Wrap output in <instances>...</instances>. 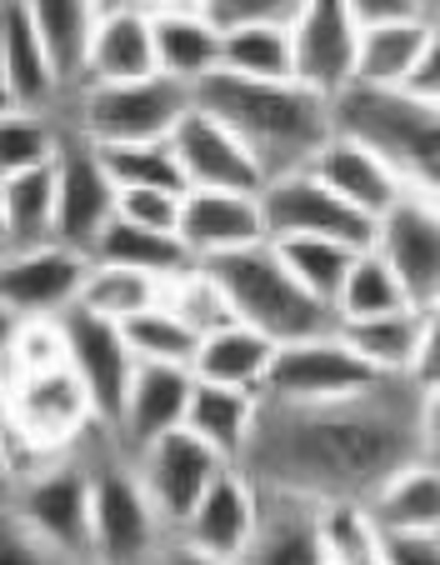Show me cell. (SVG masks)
I'll list each match as a JSON object with an SVG mask.
<instances>
[{
    "mask_svg": "<svg viewBox=\"0 0 440 565\" xmlns=\"http://www.w3.org/2000/svg\"><path fill=\"white\" fill-rule=\"evenodd\" d=\"M406 460H416V385L386 381L325 406L260 401L256 430L236 466L260 495L365 505Z\"/></svg>",
    "mask_w": 440,
    "mask_h": 565,
    "instance_id": "cell-1",
    "label": "cell"
},
{
    "mask_svg": "<svg viewBox=\"0 0 440 565\" xmlns=\"http://www.w3.org/2000/svg\"><path fill=\"white\" fill-rule=\"evenodd\" d=\"M191 100L201 110H211L221 126H230V136L256 156L266 181L305 171L321 156L325 140L335 136L331 100L296 86V81L270 86V81H240V75L215 71L205 81H195Z\"/></svg>",
    "mask_w": 440,
    "mask_h": 565,
    "instance_id": "cell-2",
    "label": "cell"
},
{
    "mask_svg": "<svg viewBox=\"0 0 440 565\" xmlns=\"http://www.w3.org/2000/svg\"><path fill=\"white\" fill-rule=\"evenodd\" d=\"M335 136L365 140L390 160V171L406 181L410 195H426L440 205V106L410 90L380 86H345L331 100Z\"/></svg>",
    "mask_w": 440,
    "mask_h": 565,
    "instance_id": "cell-3",
    "label": "cell"
},
{
    "mask_svg": "<svg viewBox=\"0 0 440 565\" xmlns=\"http://www.w3.org/2000/svg\"><path fill=\"white\" fill-rule=\"evenodd\" d=\"M201 266L221 280V290H226V300H230V316H236L240 326H256V331L270 335L276 345L331 335L335 326H341L325 300H315L305 286H296V276L280 266L270 241L230 250V256L201 260Z\"/></svg>",
    "mask_w": 440,
    "mask_h": 565,
    "instance_id": "cell-4",
    "label": "cell"
},
{
    "mask_svg": "<svg viewBox=\"0 0 440 565\" xmlns=\"http://www.w3.org/2000/svg\"><path fill=\"white\" fill-rule=\"evenodd\" d=\"M161 515L140 491L130 460H106L90 470V561L96 565H155Z\"/></svg>",
    "mask_w": 440,
    "mask_h": 565,
    "instance_id": "cell-5",
    "label": "cell"
},
{
    "mask_svg": "<svg viewBox=\"0 0 440 565\" xmlns=\"http://www.w3.org/2000/svg\"><path fill=\"white\" fill-rule=\"evenodd\" d=\"M90 426H96V411H90V395L81 391V381L71 375V365L41 371V375H11L6 401H0V430H6V440L45 450V456H61Z\"/></svg>",
    "mask_w": 440,
    "mask_h": 565,
    "instance_id": "cell-6",
    "label": "cell"
},
{
    "mask_svg": "<svg viewBox=\"0 0 440 565\" xmlns=\"http://www.w3.org/2000/svg\"><path fill=\"white\" fill-rule=\"evenodd\" d=\"M191 86L171 75L151 81H126V86H86L81 96V126L76 136L96 146H130V140H171L181 116L191 110Z\"/></svg>",
    "mask_w": 440,
    "mask_h": 565,
    "instance_id": "cell-7",
    "label": "cell"
},
{
    "mask_svg": "<svg viewBox=\"0 0 440 565\" xmlns=\"http://www.w3.org/2000/svg\"><path fill=\"white\" fill-rule=\"evenodd\" d=\"M386 385L341 335H311V341H290L276 351L260 385V401L276 406H325V401H351Z\"/></svg>",
    "mask_w": 440,
    "mask_h": 565,
    "instance_id": "cell-8",
    "label": "cell"
},
{
    "mask_svg": "<svg viewBox=\"0 0 440 565\" xmlns=\"http://www.w3.org/2000/svg\"><path fill=\"white\" fill-rule=\"evenodd\" d=\"M11 511L51 545L61 561L90 555V470L76 460H45L21 470Z\"/></svg>",
    "mask_w": 440,
    "mask_h": 565,
    "instance_id": "cell-9",
    "label": "cell"
},
{
    "mask_svg": "<svg viewBox=\"0 0 440 565\" xmlns=\"http://www.w3.org/2000/svg\"><path fill=\"white\" fill-rule=\"evenodd\" d=\"M61 331H65V365L81 381V391L90 395L96 426L116 430L120 411H126L130 375H136V355H130L126 335H120L116 320H100L81 306H71L61 316Z\"/></svg>",
    "mask_w": 440,
    "mask_h": 565,
    "instance_id": "cell-10",
    "label": "cell"
},
{
    "mask_svg": "<svg viewBox=\"0 0 440 565\" xmlns=\"http://www.w3.org/2000/svg\"><path fill=\"white\" fill-rule=\"evenodd\" d=\"M260 215H266V235H321V241H341L351 250L376 246V221L331 195L311 171H290L266 181L260 191Z\"/></svg>",
    "mask_w": 440,
    "mask_h": 565,
    "instance_id": "cell-11",
    "label": "cell"
},
{
    "mask_svg": "<svg viewBox=\"0 0 440 565\" xmlns=\"http://www.w3.org/2000/svg\"><path fill=\"white\" fill-rule=\"evenodd\" d=\"M130 466H136V476H140V491L151 495L161 525L175 535V525L201 505V495L211 491V480L226 470V460L181 426V430H165V436L151 440L146 450H136Z\"/></svg>",
    "mask_w": 440,
    "mask_h": 565,
    "instance_id": "cell-12",
    "label": "cell"
},
{
    "mask_svg": "<svg viewBox=\"0 0 440 565\" xmlns=\"http://www.w3.org/2000/svg\"><path fill=\"white\" fill-rule=\"evenodd\" d=\"M376 250L396 270L400 290L416 310L440 300V205L426 195H400L376 221Z\"/></svg>",
    "mask_w": 440,
    "mask_h": 565,
    "instance_id": "cell-13",
    "label": "cell"
},
{
    "mask_svg": "<svg viewBox=\"0 0 440 565\" xmlns=\"http://www.w3.org/2000/svg\"><path fill=\"white\" fill-rule=\"evenodd\" d=\"M116 181L86 136H61L55 150V246L90 250L106 221L116 215Z\"/></svg>",
    "mask_w": 440,
    "mask_h": 565,
    "instance_id": "cell-14",
    "label": "cell"
},
{
    "mask_svg": "<svg viewBox=\"0 0 440 565\" xmlns=\"http://www.w3.org/2000/svg\"><path fill=\"white\" fill-rule=\"evenodd\" d=\"M90 270L86 250L71 246H25L0 256V306L21 320L65 316L81 296V280Z\"/></svg>",
    "mask_w": 440,
    "mask_h": 565,
    "instance_id": "cell-15",
    "label": "cell"
},
{
    "mask_svg": "<svg viewBox=\"0 0 440 565\" xmlns=\"http://www.w3.org/2000/svg\"><path fill=\"white\" fill-rule=\"evenodd\" d=\"M286 31L296 55V86L335 100L355 81V41H361V25L351 21L345 0H305Z\"/></svg>",
    "mask_w": 440,
    "mask_h": 565,
    "instance_id": "cell-16",
    "label": "cell"
},
{
    "mask_svg": "<svg viewBox=\"0 0 440 565\" xmlns=\"http://www.w3.org/2000/svg\"><path fill=\"white\" fill-rule=\"evenodd\" d=\"M171 150L181 160L191 191H240V195L266 191V171L256 166V156L230 136V126H221L201 106L185 110L181 126L171 130Z\"/></svg>",
    "mask_w": 440,
    "mask_h": 565,
    "instance_id": "cell-17",
    "label": "cell"
},
{
    "mask_svg": "<svg viewBox=\"0 0 440 565\" xmlns=\"http://www.w3.org/2000/svg\"><path fill=\"white\" fill-rule=\"evenodd\" d=\"M256 521H260V491L250 486V476L240 466H226L211 480V491L201 495V505L175 525V541H185L191 551L211 555V561L240 565L250 535H256Z\"/></svg>",
    "mask_w": 440,
    "mask_h": 565,
    "instance_id": "cell-18",
    "label": "cell"
},
{
    "mask_svg": "<svg viewBox=\"0 0 440 565\" xmlns=\"http://www.w3.org/2000/svg\"><path fill=\"white\" fill-rule=\"evenodd\" d=\"M175 235H181L191 260H215V256H230V250L270 241L266 215H260V195H240V191H185Z\"/></svg>",
    "mask_w": 440,
    "mask_h": 565,
    "instance_id": "cell-19",
    "label": "cell"
},
{
    "mask_svg": "<svg viewBox=\"0 0 440 565\" xmlns=\"http://www.w3.org/2000/svg\"><path fill=\"white\" fill-rule=\"evenodd\" d=\"M305 171H311L331 195H341L351 211L371 215V221H380V215L406 195V181L390 171V160L380 156V150H371L365 140H351V136H331Z\"/></svg>",
    "mask_w": 440,
    "mask_h": 565,
    "instance_id": "cell-20",
    "label": "cell"
},
{
    "mask_svg": "<svg viewBox=\"0 0 440 565\" xmlns=\"http://www.w3.org/2000/svg\"><path fill=\"white\" fill-rule=\"evenodd\" d=\"M151 11V35H155V71L195 86L205 75L221 71V25L205 11L185 6V0H140Z\"/></svg>",
    "mask_w": 440,
    "mask_h": 565,
    "instance_id": "cell-21",
    "label": "cell"
},
{
    "mask_svg": "<svg viewBox=\"0 0 440 565\" xmlns=\"http://www.w3.org/2000/svg\"><path fill=\"white\" fill-rule=\"evenodd\" d=\"M151 75H161L155 71L151 11L140 0L100 11L86 51V81L90 86H126V81H151Z\"/></svg>",
    "mask_w": 440,
    "mask_h": 565,
    "instance_id": "cell-22",
    "label": "cell"
},
{
    "mask_svg": "<svg viewBox=\"0 0 440 565\" xmlns=\"http://www.w3.org/2000/svg\"><path fill=\"white\" fill-rule=\"evenodd\" d=\"M0 86L11 106L41 110V116H51L55 96L65 90L21 0H0Z\"/></svg>",
    "mask_w": 440,
    "mask_h": 565,
    "instance_id": "cell-23",
    "label": "cell"
},
{
    "mask_svg": "<svg viewBox=\"0 0 440 565\" xmlns=\"http://www.w3.org/2000/svg\"><path fill=\"white\" fill-rule=\"evenodd\" d=\"M240 565H325L321 505L301 495H260V521Z\"/></svg>",
    "mask_w": 440,
    "mask_h": 565,
    "instance_id": "cell-24",
    "label": "cell"
},
{
    "mask_svg": "<svg viewBox=\"0 0 440 565\" xmlns=\"http://www.w3.org/2000/svg\"><path fill=\"white\" fill-rule=\"evenodd\" d=\"M191 385L195 375L181 371V365H140L130 375V391H126V411H120V426L116 436L136 450H146L151 440H161L165 430H181L185 426V406H191Z\"/></svg>",
    "mask_w": 440,
    "mask_h": 565,
    "instance_id": "cell-25",
    "label": "cell"
},
{
    "mask_svg": "<svg viewBox=\"0 0 440 565\" xmlns=\"http://www.w3.org/2000/svg\"><path fill=\"white\" fill-rule=\"evenodd\" d=\"M260 416V395L256 391H236V385H211L195 381L191 385V406H185V430L195 440L215 450V456L236 466L240 450H246L250 430H256Z\"/></svg>",
    "mask_w": 440,
    "mask_h": 565,
    "instance_id": "cell-26",
    "label": "cell"
},
{
    "mask_svg": "<svg viewBox=\"0 0 440 565\" xmlns=\"http://www.w3.org/2000/svg\"><path fill=\"white\" fill-rule=\"evenodd\" d=\"M280 345L270 335H260L256 326H221V331L201 335V351H195L191 375L195 381H211V385H236V391H256L266 385V371L276 361Z\"/></svg>",
    "mask_w": 440,
    "mask_h": 565,
    "instance_id": "cell-27",
    "label": "cell"
},
{
    "mask_svg": "<svg viewBox=\"0 0 440 565\" xmlns=\"http://www.w3.org/2000/svg\"><path fill=\"white\" fill-rule=\"evenodd\" d=\"M345 345L361 355L380 381H410L416 365V345H420V310H386V316H365V320H341L335 326Z\"/></svg>",
    "mask_w": 440,
    "mask_h": 565,
    "instance_id": "cell-28",
    "label": "cell"
},
{
    "mask_svg": "<svg viewBox=\"0 0 440 565\" xmlns=\"http://www.w3.org/2000/svg\"><path fill=\"white\" fill-rule=\"evenodd\" d=\"M361 511L376 531H440V466L406 460Z\"/></svg>",
    "mask_w": 440,
    "mask_h": 565,
    "instance_id": "cell-29",
    "label": "cell"
},
{
    "mask_svg": "<svg viewBox=\"0 0 440 565\" xmlns=\"http://www.w3.org/2000/svg\"><path fill=\"white\" fill-rule=\"evenodd\" d=\"M31 15L35 35H41L45 55H51L61 86L86 81V51H90V31L100 21L96 0H21Z\"/></svg>",
    "mask_w": 440,
    "mask_h": 565,
    "instance_id": "cell-30",
    "label": "cell"
},
{
    "mask_svg": "<svg viewBox=\"0 0 440 565\" xmlns=\"http://www.w3.org/2000/svg\"><path fill=\"white\" fill-rule=\"evenodd\" d=\"M0 235H6V250L55 241V160L0 181Z\"/></svg>",
    "mask_w": 440,
    "mask_h": 565,
    "instance_id": "cell-31",
    "label": "cell"
},
{
    "mask_svg": "<svg viewBox=\"0 0 440 565\" xmlns=\"http://www.w3.org/2000/svg\"><path fill=\"white\" fill-rule=\"evenodd\" d=\"M430 21H386V25H361L355 41V81L351 86H380L400 90L416 71L420 51H426Z\"/></svg>",
    "mask_w": 440,
    "mask_h": 565,
    "instance_id": "cell-32",
    "label": "cell"
},
{
    "mask_svg": "<svg viewBox=\"0 0 440 565\" xmlns=\"http://www.w3.org/2000/svg\"><path fill=\"white\" fill-rule=\"evenodd\" d=\"M86 256L100 260V266H126V270H140V276H155V280H171L175 270L191 266L181 235L146 231V225H130V221H120V215H110L106 231L90 241Z\"/></svg>",
    "mask_w": 440,
    "mask_h": 565,
    "instance_id": "cell-33",
    "label": "cell"
},
{
    "mask_svg": "<svg viewBox=\"0 0 440 565\" xmlns=\"http://www.w3.org/2000/svg\"><path fill=\"white\" fill-rule=\"evenodd\" d=\"M221 71L240 75V81H270V86L296 81L290 31L286 25H230V31H221Z\"/></svg>",
    "mask_w": 440,
    "mask_h": 565,
    "instance_id": "cell-34",
    "label": "cell"
},
{
    "mask_svg": "<svg viewBox=\"0 0 440 565\" xmlns=\"http://www.w3.org/2000/svg\"><path fill=\"white\" fill-rule=\"evenodd\" d=\"M270 246H276L280 266L296 276V286H305L315 300H325V306L335 310L345 270H351V260L361 256V250L341 246V241H321V235H276Z\"/></svg>",
    "mask_w": 440,
    "mask_h": 565,
    "instance_id": "cell-35",
    "label": "cell"
},
{
    "mask_svg": "<svg viewBox=\"0 0 440 565\" xmlns=\"http://www.w3.org/2000/svg\"><path fill=\"white\" fill-rule=\"evenodd\" d=\"M96 150L106 160V175L116 181V191H175V195L191 191L171 140H130V146H96Z\"/></svg>",
    "mask_w": 440,
    "mask_h": 565,
    "instance_id": "cell-36",
    "label": "cell"
},
{
    "mask_svg": "<svg viewBox=\"0 0 440 565\" xmlns=\"http://www.w3.org/2000/svg\"><path fill=\"white\" fill-rule=\"evenodd\" d=\"M76 306L90 310V316H100V320L126 326L130 316L161 306V280L140 276V270H126V266H100V260H90L86 280H81Z\"/></svg>",
    "mask_w": 440,
    "mask_h": 565,
    "instance_id": "cell-37",
    "label": "cell"
},
{
    "mask_svg": "<svg viewBox=\"0 0 440 565\" xmlns=\"http://www.w3.org/2000/svg\"><path fill=\"white\" fill-rule=\"evenodd\" d=\"M120 335H126L130 355H136L140 365H181V371H191L195 351H201V335H195L185 320H175L165 306H151V310H140V316H130L126 326H120Z\"/></svg>",
    "mask_w": 440,
    "mask_h": 565,
    "instance_id": "cell-38",
    "label": "cell"
},
{
    "mask_svg": "<svg viewBox=\"0 0 440 565\" xmlns=\"http://www.w3.org/2000/svg\"><path fill=\"white\" fill-rule=\"evenodd\" d=\"M161 306L171 310L175 320H185L195 335H211V331H221V326L236 320L230 316L226 290H221V280H215L201 260H191V266L175 270L171 280H161Z\"/></svg>",
    "mask_w": 440,
    "mask_h": 565,
    "instance_id": "cell-39",
    "label": "cell"
},
{
    "mask_svg": "<svg viewBox=\"0 0 440 565\" xmlns=\"http://www.w3.org/2000/svg\"><path fill=\"white\" fill-rule=\"evenodd\" d=\"M406 290H400L396 270L376 256V250H361L345 270V286L335 296V320H365V316H386V310H406Z\"/></svg>",
    "mask_w": 440,
    "mask_h": 565,
    "instance_id": "cell-40",
    "label": "cell"
},
{
    "mask_svg": "<svg viewBox=\"0 0 440 565\" xmlns=\"http://www.w3.org/2000/svg\"><path fill=\"white\" fill-rule=\"evenodd\" d=\"M61 136L65 130L41 110L6 106L0 110V181L31 171V166H51L55 150H61Z\"/></svg>",
    "mask_w": 440,
    "mask_h": 565,
    "instance_id": "cell-41",
    "label": "cell"
},
{
    "mask_svg": "<svg viewBox=\"0 0 440 565\" xmlns=\"http://www.w3.org/2000/svg\"><path fill=\"white\" fill-rule=\"evenodd\" d=\"M325 525V565H386L376 525L365 521L361 505H321Z\"/></svg>",
    "mask_w": 440,
    "mask_h": 565,
    "instance_id": "cell-42",
    "label": "cell"
},
{
    "mask_svg": "<svg viewBox=\"0 0 440 565\" xmlns=\"http://www.w3.org/2000/svg\"><path fill=\"white\" fill-rule=\"evenodd\" d=\"M6 365H11V375L61 371V365H65L61 316H51V320H21V326H15L11 351H6Z\"/></svg>",
    "mask_w": 440,
    "mask_h": 565,
    "instance_id": "cell-43",
    "label": "cell"
},
{
    "mask_svg": "<svg viewBox=\"0 0 440 565\" xmlns=\"http://www.w3.org/2000/svg\"><path fill=\"white\" fill-rule=\"evenodd\" d=\"M181 201L175 191H120L116 195V215L130 225H146V231H171L181 225Z\"/></svg>",
    "mask_w": 440,
    "mask_h": 565,
    "instance_id": "cell-44",
    "label": "cell"
},
{
    "mask_svg": "<svg viewBox=\"0 0 440 565\" xmlns=\"http://www.w3.org/2000/svg\"><path fill=\"white\" fill-rule=\"evenodd\" d=\"M305 0H215L211 6V21L221 31L230 25H290L301 15Z\"/></svg>",
    "mask_w": 440,
    "mask_h": 565,
    "instance_id": "cell-45",
    "label": "cell"
},
{
    "mask_svg": "<svg viewBox=\"0 0 440 565\" xmlns=\"http://www.w3.org/2000/svg\"><path fill=\"white\" fill-rule=\"evenodd\" d=\"M0 565H65V561L6 505L0 511Z\"/></svg>",
    "mask_w": 440,
    "mask_h": 565,
    "instance_id": "cell-46",
    "label": "cell"
},
{
    "mask_svg": "<svg viewBox=\"0 0 440 565\" xmlns=\"http://www.w3.org/2000/svg\"><path fill=\"white\" fill-rule=\"evenodd\" d=\"M386 565H440V531H376Z\"/></svg>",
    "mask_w": 440,
    "mask_h": 565,
    "instance_id": "cell-47",
    "label": "cell"
},
{
    "mask_svg": "<svg viewBox=\"0 0 440 565\" xmlns=\"http://www.w3.org/2000/svg\"><path fill=\"white\" fill-rule=\"evenodd\" d=\"M410 385L416 391L440 385V300L420 310V345H416V365H410Z\"/></svg>",
    "mask_w": 440,
    "mask_h": 565,
    "instance_id": "cell-48",
    "label": "cell"
},
{
    "mask_svg": "<svg viewBox=\"0 0 440 565\" xmlns=\"http://www.w3.org/2000/svg\"><path fill=\"white\" fill-rule=\"evenodd\" d=\"M416 460L440 466V385L416 391Z\"/></svg>",
    "mask_w": 440,
    "mask_h": 565,
    "instance_id": "cell-49",
    "label": "cell"
},
{
    "mask_svg": "<svg viewBox=\"0 0 440 565\" xmlns=\"http://www.w3.org/2000/svg\"><path fill=\"white\" fill-rule=\"evenodd\" d=\"M355 25H386V21H426V0H345Z\"/></svg>",
    "mask_w": 440,
    "mask_h": 565,
    "instance_id": "cell-50",
    "label": "cell"
},
{
    "mask_svg": "<svg viewBox=\"0 0 440 565\" xmlns=\"http://www.w3.org/2000/svg\"><path fill=\"white\" fill-rule=\"evenodd\" d=\"M400 90H410V96L420 100H436L440 106V21H430V35H426V51H420L416 71H410V81Z\"/></svg>",
    "mask_w": 440,
    "mask_h": 565,
    "instance_id": "cell-51",
    "label": "cell"
},
{
    "mask_svg": "<svg viewBox=\"0 0 440 565\" xmlns=\"http://www.w3.org/2000/svg\"><path fill=\"white\" fill-rule=\"evenodd\" d=\"M15 480H21V460H15L11 440H6V430H0V511L15 501Z\"/></svg>",
    "mask_w": 440,
    "mask_h": 565,
    "instance_id": "cell-52",
    "label": "cell"
},
{
    "mask_svg": "<svg viewBox=\"0 0 440 565\" xmlns=\"http://www.w3.org/2000/svg\"><path fill=\"white\" fill-rule=\"evenodd\" d=\"M155 565H226V561H211V555L191 551V545H185V541H171L161 555H155Z\"/></svg>",
    "mask_w": 440,
    "mask_h": 565,
    "instance_id": "cell-53",
    "label": "cell"
},
{
    "mask_svg": "<svg viewBox=\"0 0 440 565\" xmlns=\"http://www.w3.org/2000/svg\"><path fill=\"white\" fill-rule=\"evenodd\" d=\"M15 326H21V316H11V310L0 306V361H6V351H11V341H15Z\"/></svg>",
    "mask_w": 440,
    "mask_h": 565,
    "instance_id": "cell-54",
    "label": "cell"
},
{
    "mask_svg": "<svg viewBox=\"0 0 440 565\" xmlns=\"http://www.w3.org/2000/svg\"><path fill=\"white\" fill-rule=\"evenodd\" d=\"M6 385H11V365L0 361V401H6Z\"/></svg>",
    "mask_w": 440,
    "mask_h": 565,
    "instance_id": "cell-55",
    "label": "cell"
},
{
    "mask_svg": "<svg viewBox=\"0 0 440 565\" xmlns=\"http://www.w3.org/2000/svg\"><path fill=\"white\" fill-rule=\"evenodd\" d=\"M185 6H195V11H205V15H211V6H215V0H185Z\"/></svg>",
    "mask_w": 440,
    "mask_h": 565,
    "instance_id": "cell-56",
    "label": "cell"
},
{
    "mask_svg": "<svg viewBox=\"0 0 440 565\" xmlns=\"http://www.w3.org/2000/svg\"><path fill=\"white\" fill-rule=\"evenodd\" d=\"M100 11H110V6H130V0H96Z\"/></svg>",
    "mask_w": 440,
    "mask_h": 565,
    "instance_id": "cell-57",
    "label": "cell"
},
{
    "mask_svg": "<svg viewBox=\"0 0 440 565\" xmlns=\"http://www.w3.org/2000/svg\"><path fill=\"white\" fill-rule=\"evenodd\" d=\"M6 106H11V100H6V86H0V110H6Z\"/></svg>",
    "mask_w": 440,
    "mask_h": 565,
    "instance_id": "cell-58",
    "label": "cell"
},
{
    "mask_svg": "<svg viewBox=\"0 0 440 565\" xmlns=\"http://www.w3.org/2000/svg\"><path fill=\"white\" fill-rule=\"evenodd\" d=\"M0 256H6V235H0Z\"/></svg>",
    "mask_w": 440,
    "mask_h": 565,
    "instance_id": "cell-59",
    "label": "cell"
}]
</instances>
